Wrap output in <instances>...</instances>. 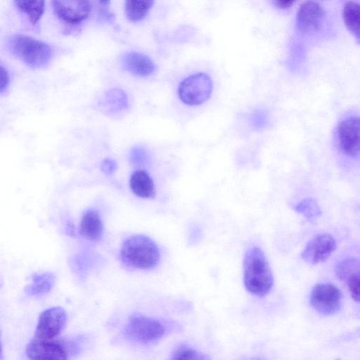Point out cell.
Instances as JSON below:
<instances>
[{
  "instance_id": "16",
  "label": "cell",
  "mask_w": 360,
  "mask_h": 360,
  "mask_svg": "<svg viewBox=\"0 0 360 360\" xmlns=\"http://www.w3.org/2000/svg\"><path fill=\"white\" fill-rule=\"evenodd\" d=\"M103 231V226L99 213L94 210H86L80 222L81 236L89 240L96 241L101 238Z\"/></svg>"
},
{
  "instance_id": "29",
  "label": "cell",
  "mask_w": 360,
  "mask_h": 360,
  "mask_svg": "<svg viewBox=\"0 0 360 360\" xmlns=\"http://www.w3.org/2000/svg\"><path fill=\"white\" fill-rule=\"evenodd\" d=\"M100 4L103 7L106 8L110 4V0H99Z\"/></svg>"
},
{
  "instance_id": "5",
  "label": "cell",
  "mask_w": 360,
  "mask_h": 360,
  "mask_svg": "<svg viewBox=\"0 0 360 360\" xmlns=\"http://www.w3.org/2000/svg\"><path fill=\"white\" fill-rule=\"evenodd\" d=\"M78 351L77 344L70 340H43L34 337L25 349L27 356L31 359H67Z\"/></svg>"
},
{
  "instance_id": "24",
  "label": "cell",
  "mask_w": 360,
  "mask_h": 360,
  "mask_svg": "<svg viewBox=\"0 0 360 360\" xmlns=\"http://www.w3.org/2000/svg\"><path fill=\"white\" fill-rule=\"evenodd\" d=\"M129 160L134 165H141L147 162L148 154L147 151L141 147H134L129 153Z\"/></svg>"
},
{
  "instance_id": "22",
  "label": "cell",
  "mask_w": 360,
  "mask_h": 360,
  "mask_svg": "<svg viewBox=\"0 0 360 360\" xmlns=\"http://www.w3.org/2000/svg\"><path fill=\"white\" fill-rule=\"evenodd\" d=\"M294 210L311 222L315 221L321 214L318 202L313 198L303 199L295 206Z\"/></svg>"
},
{
  "instance_id": "14",
  "label": "cell",
  "mask_w": 360,
  "mask_h": 360,
  "mask_svg": "<svg viewBox=\"0 0 360 360\" xmlns=\"http://www.w3.org/2000/svg\"><path fill=\"white\" fill-rule=\"evenodd\" d=\"M121 65L126 71L142 77L153 75L156 70L155 64L148 56L134 51L124 53L121 58Z\"/></svg>"
},
{
  "instance_id": "18",
  "label": "cell",
  "mask_w": 360,
  "mask_h": 360,
  "mask_svg": "<svg viewBox=\"0 0 360 360\" xmlns=\"http://www.w3.org/2000/svg\"><path fill=\"white\" fill-rule=\"evenodd\" d=\"M55 275L50 271L37 273L31 276V282L25 288L29 296L40 297L48 293L53 287Z\"/></svg>"
},
{
  "instance_id": "3",
  "label": "cell",
  "mask_w": 360,
  "mask_h": 360,
  "mask_svg": "<svg viewBox=\"0 0 360 360\" xmlns=\"http://www.w3.org/2000/svg\"><path fill=\"white\" fill-rule=\"evenodd\" d=\"M120 260L127 266L138 269H150L159 263L158 245L150 237L136 234L127 238L122 245Z\"/></svg>"
},
{
  "instance_id": "21",
  "label": "cell",
  "mask_w": 360,
  "mask_h": 360,
  "mask_svg": "<svg viewBox=\"0 0 360 360\" xmlns=\"http://www.w3.org/2000/svg\"><path fill=\"white\" fill-rule=\"evenodd\" d=\"M155 0H125L124 11L131 22L143 20L153 5Z\"/></svg>"
},
{
  "instance_id": "10",
  "label": "cell",
  "mask_w": 360,
  "mask_h": 360,
  "mask_svg": "<svg viewBox=\"0 0 360 360\" xmlns=\"http://www.w3.org/2000/svg\"><path fill=\"white\" fill-rule=\"evenodd\" d=\"M51 2L58 18L70 25L82 23L91 11L89 0H52Z\"/></svg>"
},
{
  "instance_id": "9",
  "label": "cell",
  "mask_w": 360,
  "mask_h": 360,
  "mask_svg": "<svg viewBox=\"0 0 360 360\" xmlns=\"http://www.w3.org/2000/svg\"><path fill=\"white\" fill-rule=\"evenodd\" d=\"M67 321L66 312L60 307H53L42 311L38 319L34 338L43 340L56 339Z\"/></svg>"
},
{
  "instance_id": "17",
  "label": "cell",
  "mask_w": 360,
  "mask_h": 360,
  "mask_svg": "<svg viewBox=\"0 0 360 360\" xmlns=\"http://www.w3.org/2000/svg\"><path fill=\"white\" fill-rule=\"evenodd\" d=\"M342 17L348 31L360 43V2L353 0L345 2Z\"/></svg>"
},
{
  "instance_id": "28",
  "label": "cell",
  "mask_w": 360,
  "mask_h": 360,
  "mask_svg": "<svg viewBox=\"0 0 360 360\" xmlns=\"http://www.w3.org/2000/svg\"><path fill=\"white\" fill-rule=\"evenodd\" d=\"M295 1L296 0H271L276 7L282 10L290 8Z\"/></svg>"
},
{
  "instance_id": "27",
  "label": "cell",
  "mask_w": 360,
  "mask_h": 360,
  "mask_svg": "<svg viewBox=\"0 0 360 360\" xmlns=\"http://www.w3.org/2000/svg\"><path fill=\"white\" fill-rule=\"evenodd\" d=\"M101 171L107 175H110L117 169V162L112 159L107 158L101 164Z\"/></svg>"
},
{
  "instance_id": "20",
  "label": "cell",
  "mask_w": 360,
  "mask_h": 360,
  "mask_svg": "<svg viewBox=\"0 0 360 360\" xmlns=\"http://www.w3.org/2000/svg\"><path fill=\"white\" fill-rule=\"evenodd\" d=\"M14 4L32 25L39 22L44 11V0H14Z\"/></svg>"
},
{
  "instance_id": "7",
  "label": "cell",
  "mask_w": 360,
  "mask_h": 360,
  "mask_svg": "<svg viewBox=\"0 0 360 360\" xmlns=\"http://www.w3.org/2000/svg\"><path fill=\"white\" fill-rule=\"evenodd\" d=\"M342 294L330 283H318L311 290L309 302L313 309L324 316L333 315L340 309Z\"/></svg>"
},
{
  "instance_id": "4",
  "label": "cell",
  "mask_w": 360,
  "mask_h": 360,
  "mask_svg": "<svg viewBox=\"0 0 360 360\" xmlns=\"http://www.w3.org/2000/svg\"><path fill=\"white\" fill-rule=\"evenodd\" d=\"M7 46L12 55L34 69L47 65L53 56V50L49 45L25 34L10 37Z\"/></svg>"
},
{
  "instance_id": "19",
  "label": "cell",
  "mask_w": 360,
  "mask_h": 360,
  "mask_svg": "<svg viewBox=\"0 0 360 360\" xmlns=\"http://www.w3.org/2000/svg\"><path fill=\"white\" fill-rule=\"evenodd\" d=\"M102 105L104 110L108 113H118L126 110L128 107L127 95L120 89H111L104 96Z\"/></svg>"
},
{
  "instance_id": "11",
  "label": "cell",
  "mask_w": 360,
  "mask_h": 360,
  "mask_svg": "<svg viewBox=\"0 0 360 360\" xmlns=\"http://www.w3.org/2000/svg\"><path fill=\"white\" fill-rule=\"evenodd\" d=\"M325 12L316 1L308 0L300 6L296 15V27L302 34H314L322 27Z\"/></svg>"
},
{
  "instance_id": "13",
  "label": "cell",
  "mask_w": 360,
  "mask_h": 360,
  "mask_svg": "<svg viewBox=\"0 0 360 360\" xmlns=\"http://www.w3.org/2000/svg\"><path fill=\"white\" fill-rule=\"evenodd\" d=\"M337 276L346 282L354 300L360 302V261L355 258H346L337 264Z\"/></svg>"
},
{
  "instance_id": "2",
  "label": "cell",
  "mask_w": 360,
  "mask_h": 360,
  "mask_svg": "<svg viewBox=\"0 0 360 360\" xmlns=\"http://www.w3.org/2000/svg\"><path fill=\"white\" fill-rule=\"evenodd\" d=\"M179 327L174 322L134 314L129 317L123 335L131 342L150 345L158 342L172 331L178 330Z\"/></svg>"
},
{
  "instance_id": "25",
  "label": "cell",
  "mask_w": 360,
  "mask_h": 360,
  "mask_svg": "<svg viewBox=\"0 0 360 360\" xmlns=\"http://www.w3.org/2000/svg\"><path fill=\"white\" fill-rule=\"evenodd\" d=\"M251 122L255 129H262L267 122L266 115L263 111H255L251 116Z\"/></svg>"
},
{
  "instance_id": "1",
  "label": "cell",
  "mask_w": 360,
  "mask_h": 360,
  "mask_svg": "<svg viewBox=\"0 0 360 360\" xmlns=\"http://www.w3.org/2000/svg\"><path fill=\"white\" fill-rule=\"evenodd\" d=\"M243 282L250 293L266 296L274 285V276L263 250L258 246L247 249L243 260Z\"/></svg>"
},
{
  "instance_id": "26",
  "label": "cell",
  "mask_w": 360,
  "mask_h": 360,
  "mask_svg": "<svg viewBox=\"0 0 360 360\" xmlns=\"http://www.w3.org/2000/svg\"><path fill=\"white\" fill-rule=\"evenodd\" d=\"M0 76H1V84H0V91L1 94H4L8 88L10 84V75L6 68H5L2 65H1V70H0Z\"/></svg>"
},
{
  "instance_id": "8",
  "label": "cell",
  "mask_w": 360,
  "mask_h": 360,
  "mask_svg": "<svg viewBox=\"0 0 360 360\" xmlns=\"http://www.w3.org/2000/svg\"><path fill=\"white\" fill-rule=\"evenodd\" d=\"M337 138L340 150L345 155L360 156V117L352 116L338 124Z\"/></svg>"
},
{
  "instance_id": "12",
  "label": "cell",
  "mask_w": 360,
  "mask_h": 360,
  "mask_svg": "<svg viewBox=\"0 0 360 360\" xmlns=\"http://www.w3.org/2000/svg\"><path fill=\"white\" fill-rule=\"evenodd\" d=\"M336 249L335 238L329 233H321L313 237L302 252V258L310 264L326 261Z\"/></svg>"
},
{
  "instance_id": "23",
  "label": "cell",
  "mask_w": 360,
  "mask_h": 360,
  "mask_svg": "<svg viewBox=\"0 0 360 360\" xmlns=\"http://www.w3.org/2000/svg\"><path fill=\"white\" fill-rule=\"evenodd\" d=\"M173 360H205L210 357L187 344H181L171 354Z\"/></svg>"
},
{
  "instance_id": "15",
  "label": "cell",
  "mask_w": 360,
  "mask_h": 360,
  "mask_svg": "<svg viewBox=\"0 0 360 360\" xmlns=\"http://www.w3.org/2000/svg\"><path fill=\"white\" fill-rule=\"evenodd\" d=\"M129 186L133 193L139 198L152 199L155 196L153 181L143 169H138L131 175Z\"/></svg>"
},
{
  "instance_id": "6",
  "label": "cell",
  "mask_w": 360,
  "mask_h": 360,
  "mask_svg": "<svg viewBox=\"0 0 360 360\" xmlns=\"http://www.w3.org/2000/svg\"><path fill=\"white\" fill-rule=\"evenodd\" d=\"M212 91V81L204 72L191 75L183 79L178 87V95L186 105L196 106L209 99Z\"/></svg>"
}]
</instances>
